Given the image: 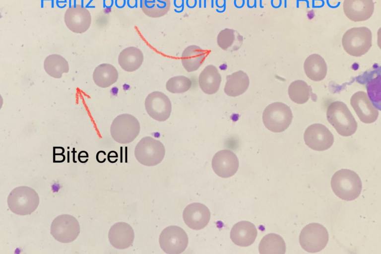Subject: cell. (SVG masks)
<instances>
[{
	"label": "cell",
	"mask_w": 381,
	"mask_h": 254,
	"mask_svg": "<svg viewBox=\"0 0 381 254\" xmlns=\"http://www.w3.org/2000/svg\"><path fill=\"white\" fill-rule=\"evenodd\" d=\"M331 186L338 197L350 201L359 196L362 184L356 173L349 169H342L336 172L332 177Z\"/></svg>",
	"instance_id": "1"
},
{
	"label": "cell",
	"mask_w": 381,
	"mask_h": 254,
	"mask_svg": "<svg viewBox=\"0 0 381 254\" xmlns=\"http://www.w3.org/2000/svg\"><path fill=\"white\" fill-rule=\"evenodd\" d=\"M326 118L340 135L349 136L357 128V123L346 105L341 101L331 103L327 108Z\"/></svg>",
	"instance_id": "2"
},
{
	"label": "cell",
	"mask_w": 381,
	"mask_h": 254,
	"mask_svg": "<svg viewBox=\"0 0 381 254\" xmlns=\"http://www.w3.org/2000/svg\"><path fill=\"white\" fill-rule=\"evenodd\" d=\"M10 210L19 215H26L33 212L38 207L39 197L31 188L20 186L14 188L7 197Z\"/></svg>",
	"instance_id": "3"
},
{
	"label": "cell",
	"mask_w": 381,
	"mask_h": 254,
	"mask_svg": "<svg viewBox=\"0 0 381 254\" xmlns=\"http://www.w3.org/2000/svg\"><path fill=\"white\" fill-rule=\"evenodd\" d=\"M372 34L367 27L352 28L344 34L342 43L344 50L350 55L360 57L372 46Z\"/></svg>",
	"instance_id": "4"
},
{
	"label": "cell",
	"mask_w": 381,
	"mask_h": 254,
	"mask_svg": "<svg viewBox=\"0 0 381 254\" xmlns=\"http://www.w3.org/2000/svg\"><path fill=\"white\" fill-rule=\"evenodd\" d=\"M293 114L289 106L281 102H274L268 105L262 114L265 127L274 132L286 130L291 124Z\"/></svg>",
	"instance_id": "5"
},
{
	"label": "cell",
	"mask_w": 381,
	"mask_h": 254,
	"mask_svg": "<svg viewBox=\"0 0 381 254\" xmlns=\"http://www.w3.org/2000/svg\"><path fill=\"white\" fill-rule=\"evenodd\" d=\"M140 130L139 121L134 116L129 114L118 115L114 119L110 127L112 138L121 144H127L133 141L139 134Z\"/></svg>",
	"instance_id": "6"
},
{
	"label": "cell",
	"mask_w": 381,
	"mask_h": 254,
	"mask_svg": "<svg viewBox=\"0 0 381 254\" xmlns=\"http://www.w3.org/2000/svg\"><path fill=\"white\" fill-rule=\"evenodd\" d=\"M165 154V149L159 140L150 136L143 137L136 144L134 155L141 164L154 166L160 163Z\"/></svg>",
	"instance_id": "7"
},
{
	"label": "cell",
	"mask_w": 381,
	"mask_h": 254,
	"mask_svg": "<svg viewBox=\"0 0 381 254\" xmlns=\"http://www.w3.org/2000/svg\"><path fill=\"white\" fill-rule=\"evenodd\" d=\"M328 233L321 224L313 223L307 225L302 230L299 242L302 248L309 253L320 252L326 246Z\"/></svg>",
	"instance_id": "8"
},
{
	"label": "cell",
	"mask_w": 381,
	"mask_h": 254,
	"mask_svg": "<svg viewBox=\"0 0 381 254\" xmlns=\"http://www.w3.org/2000/svg\"><path fill=\"white\" fill-rule=\"evenodd\" d=\"M51 234L59 242L69 243L74 241L80 233L77 220L69 214L56 217L51 225Z\"/></svg>",
	"instance_id": "9"
},
{
	"label": "cell",
	"mask_w": 381,
	"mask_h": 254,
	"mask_svg": "<svg viewBox=\"0 0 381 254\" xmlns=\"http://www.w3.org/2000/svg\"><path fill=\"white\" fill-rule=\"evenodd\" d=\"M161 249L168 254H179L183 252L188 244L186 232L177 226H170L163 230L159 239Z\"/></svg>",
	"instance_id": "10"
},
{
	"label": "cell",
	"mask_w": 381,
	"mask_h": 254,
	"mask_svg": "<svg viewBox=\"0 0 381 254\" xmlns=\"http://www.w3.org/2000/svg\"><path fill=\"white\" fill-rule=\"evenodd\" d=\"M306 144L316 151H324L329 148L334 142L330 131L321 124H314L309 126L304 135Z\"/></svg>",
	"instance_id": "11"
},
{
	"label": "cell",
	"mask_w": 381,
	"mask_h": 254,
	"mask_svg": "<svg viewBox=\"0 0 381 254\" xmlns=\"http://www.w3.org/2000/svg\"><path fill=\"white\" fill-rule=\"evenodd\" d=\"M145 108L149 116L159 122L168 120L172 111L170 99L160 91H154L147 96L145 100Z\"/></svg>",
	"instance_id": "12"
},
{
	"label": "cell",
	"mask_w": 381,
	"mask_h": 254,
	"mask_svg": "<svg viewBox=\"0 0 381 254\" xmlns=\"http://www.w3.org/2000/svg\"><path fill=\"white\" fill-rule=\"evenodd\" d=\"M64 22L72 32L82 33L89 29L91 23V16L86 8L80 4H76L66 10Z\"/></svg>",
	"instance_id": "13"
},
{
	"label": "cell",
	"mask_w": 381,
	"mask_h": 254,
	"mask_svg": "<svg viewBox=\"0 0 381 254\" xmlns=\"http://www.w3.org/2000/svg\"><path fill=\"white\" fill-rule=\"evenodd\" d=\"M212 167L214 172L222 178L233 176L239 167V160L236 155L229 150H222L214 155Z\"/></svg>",
	"instance_id": "14"
},
{
	"label": "cell",
	"mask_w": 381,
	"mask_h": 254,
	"mask_svg": "<svg viewBox=\"0 0 381 254\" xmlns=\"http://www.w3.org/2000/svg\"><path fill=\"white\" fill-rule=\"evenodd\" d=\"M350 104L361 122L370 124L377 120L379 111L365 92L360 91L353 94L350 99Z\"/></svg>",
	"instance_id": "15"
},
{
	"label": "cell",
	"mask_w": 381,
	"mask_h": 254,
	"mask_svg": "<svg viewBox=\"0 0 381 254\" xmlns=\"http://www.w3.org/2000/svg\"><path fill=\"white\" fill-rule=\"evenodd\" d=\"M183 217L186 224L190 228L198 230L204 228L210 218V212L205 205L192 203L184 210Z\"/></svg>",
	"instance_id": "16"
},
{
	"label": "cell",
	"mask_w": 381,
	"mask_h": 254,
	"mask_svg": "<svg viewBox=\"0 0 381 254\" xmlns=\"http://www.w3.org/2000/svg\"><path fill=\"white\" fill-rule=\"evenodd\" d=\"M345 15L354 22L369 19L374 11L373 0H344L343 4Z\"/></svg>",
	"instance_id": "17"
},
{
	"label": "cell",
	"mask_w": 381,
	"mask_h": 254,
	"mask_svg": "<svg viewBox=\"0 0 381 254\" xmlns=\"http://www.w3.org/2000/svg\"><path fill=\"white\" fill-rule=\"evenodd\" d=\"M108 238L112 246L117 249H125L133 243L134 233L132 228L126 222H118L110 228Z\"/></svg>",
	"instance_id": "18"
},
{
	"label": "cell",
	"mask_w": 381,
	"mask_h": 254,
	"mask_svg": "<svg viewBox=\"0 0 381 254\" xmlns=\"http://www.w3.org/2000/svg\"><path fill=\"white\" fill-rule=\"evenodd\" d=\"M257 236L256 229L253 223L242 221L235 224L230 232L232 242L240 247H248L255 241Z\"/></svg>",
	"instance_id": "19"
},
{
	"label": "cell",
	"mask_w": 381,
	"mask_h": 254,
	"mask_svg": "<svg viewBox=\"0 0 381 254\" xmlns=\"http://www.w3.org/2000/svg\"><path fill=\"white\" fill-rule=\"evenodd\" d=\"M209 51L196 45H190L185 49L181 56V62L188 72L197 70L203 63Z\"/></svg>",
	"instance_id": "20"
},
{
	"label": "cell",
	"mask_w": 381,
	"mask_h": 254,
	"mask_svg": "<svg viewBox=\"0 0 381 254\" xmlns=\"http://www.w3.org/2000/svg\"><path fill=\"white\" fill-rule=\"evenodd\" d=\"M221 76L218 69L213 65H208L201 72L198 83L202 91L209 95L216 93L220 87Z\"/></svg>",
	"instance_id": "21"
},
{
	"label": "cell",
	"mask_w": 381,
	"mask_h": 254,
	"mask_svg": "<svg viewBox=\"0 0 381 254\" xmlns=\"http://www.w3.org/2000/svg\"><path fill=\"white\" fill-rule=\"evenodd\" d=\"M249 84L250 80L247 73L239 70L227 76L224 92L229 96H238L246 91Z\"/></svg>",
	"instance_id": "22"
},
{
	"label": "cell",
	"mask_w": 381,
	"mask_h": 254,
	"mask_svg": "<svg viewBox=\"0 0 381 254\" xmlns=\"http://www.w3.org/2000/svg\"><path fill=\"white\" fill-rule=\"evenodd\" d=\"M143 62L141 51L135 47H129L122 50L118 57V63L123 69L132 72L138 69Z\"/></svg>",
	"instance_id": "23"
},
{
	"label": "cell",
	"mask_w": 381,
	"mask_h": 254,
	"mask_svg": "<svg viewBox=\"0 0 381 254\" xmlns=\"http://www.w3.org/2000/svg\"><path fill=\"white\" fill-rule=\"evenodd\" d=\"M304 68L307 77L315 81L323 80L327 73V65L324 60L317 54L311 55L306 59Z\"/></svg>",
	"instance_id": "24"
},
{
	"label": "cell",
	"mask_w": 381,
	"mask_h": 254,
	"mask_svg": "<svg viewBox=\"0 0 381 254\" xmlns=\"http://www.w3.org/2000/svg\"><path fill=\"white\" fill-rule=\"evenodd\" d=\"M119 73L117 69L109 64H102L94 69L93 78L95 83L101 88H107L117 82Z\"/></svg>",
	"instance_id": "25"
},
{
	"label": "cell",
	"mask_w": 381,
	"mask_h": 254,
	"mask_svg": "<svg viewBox=\"0 0 381 254\" xmlns=\"http://www.w3.org/2000/svg\"><path fill=\"white\" fill-rule=\"evenodd\" d=\"M243 37L236 30L225 28L217 37L218 45L222 50L233 52L238 50L243 44Z\"/></svg>",
	"instance_id": "26"
},
{
	"label": "cell",
	"mask_w": 381,
	"mask_h": 254,
	"mask_svg": "<svg viewBox=\"0 0 381 254\" xmlns=\"http://www.w3.org/2000/svg\"><path fill=\"white\" fill-rule=\"evenodd\" d=\"M258 250L260 254H284L286 251V245L280 235L270 233L261 239Z\"/></svg>",
	"instance_id": "27"
},
{
	"label": "cell",
	"mask_w": 381,
	"mask_h": 254,
	"mask_svg": "<svg viewBox=\"0 0 381 254\" xmlns=\"http://www.w3.org/2000/svg\"><path fill=\"white\" fill-rule=\"evenodd\" d=\"M44 68L50 76L55 78H61L64 73L69 71L67 61L58 54L48 56L44 61Z\"/></svg>",
	"instance_id": "28"
},
{
	"label": "cell",
	"mask_w": 381,
	"mask_h": 254,
	"mask_svg": "<svg viewBox=\"0 0 381 254\" xmlns=\"http://www.w3.org/2000/svg\"><path fill=\"white\" fill-rule=\"evenodd\" d=\"M288 94L292 101L299 104L307 102L311 96H313L311 86L302 80H295L290 84Z\"/></svg>",
	"instance_id": "29"
},
{
	"label": "cell",
	"mask_w": 381,
	"mask_h": 254,
	"mask_svg": "<svg viewBox=\"0 0 381 254\" xmlns=\"http://www.w3.org/2000/svg\"><path fill=\"white\" fill-rule=\"evenodd\" d=\"M171 6L170 0H142L141 9L147 16L158 18L165 15Z\"/></svg>",
	"instance_id": "30"
},
{
	"label": "cell",
	"mask_w": 381,
	"mask_h": 254,
	"mask_svg": "<svg viewBox=\"0 0 381 254\" xmlns=\"http://www.w3.org/2000/svg\"><path fill=\"white\" fill-rule=\"evenodd\" d=\"M191 86V81L188 77L179 75L168 79L166 84L167 91L172 93H183L188 91Z\"/></svg>",
	"instance_id": "31"
},
{
	"label": "cell",
	"mask_w": 381,
	"mask_h": 254,
	"mask_svg": "<svg viewBox=\"0 0 381 254\" xmlns=\"http://www.w3.org/2000/svg\"><path fill=\"white\" fill-rule=\"evenodd\" d=\"M88 154H86L84 156H82V155H81V154L80 153H79V155H78V160H79V161L80 162H81L82 159H83V158H84L85 161L86 162L88 160V159H87V158H88Z\"/></svg>",
	"instance_id": "32"
}]
</instances>
